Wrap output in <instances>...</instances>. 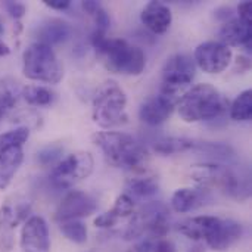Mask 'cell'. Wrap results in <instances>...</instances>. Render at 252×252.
I'll use <instances>...</instances> for the list:
<instances>
[{
	"label": "cell",
	"mask_w": 252,
	"mask_h": 252,
	"mask_svg": "<svg viewBox=\"0 0 252 252\" xmlns=\"http://www.w3.org/2000/svg\"><path fill=\"white\" fill-rule=\"evenodd\" d=\"M176 108L180 118L186 123L211 121L227 111L229 99L214 86L204 83L186 90Z\"/></svg>",
	"instance_id": "cell-3"
},
{
	"label": "cell",
	"mask_w": 252,
	"mask_h": 252,
	"mask_svg": "<svg viewBox=\"0 0 252 252\" xmlns=\"http://www.w3.org/2000/svg\"><path fill=\"white\" fill-rule=\"evenodd\" d=\"M233 52L226 44L208 40L196 46L193 53V62L207 74H220L232 62Z\"/></svg>",
	"instance_id": "cell-11"
},
{
	"label": "cell",
	"mask_w": 252,
	"mask_h": 252,
	"mask_svg": "<svg viewBox=\"0 0 252 252\" xmlns=\"http://www.w3.org/2000/svg\"><path fill=\"white\" fill-rule=\"evenodd\" d=\"M161 72L162 81L159 93L179 100L186 89L192 84L196 72V65L190 56L185 53H174L165 61Z\"/></svg>",
	"instance_id": "cell-8"
},
{
	"label": "cell",
	"mask_w": 252,
	"mask_h": 252,
	"mask_svg": "<svg viewBox=\"0 0 252 252\" xmlns=\"http://www.w3.org/2000/svg\"><path fill=\"white\" fill-rule=\"evenodd\" d=\"M154 252H177V248H176V245H174L171 241L159 239V241H157V244H155Z\"/></svg>",
	"instance_id": "cell-36"
},
{
	"label": "cell",
	"mask_w": 252,
	"mask_h": 252,
	"mask_svg": "<svg viewBox=\"0 0 252 252\" xmlns=\"http://www.w3.org/2000/svg\"><path fill=\"white\" fill-rule=\"evenodd\" d=\"M142 24L154 34H164L173 22L171 9L161 1H149L140 13Z\"/></svg>",
	"instance_id": "cell-17"
},
{
	"label": "cell",
	"mask_w": 252,
	"mask_h": 252,
	"mask_svg": "<svg viewBox=\"0 0 252 252\" xmlns=\"http://www.w3.org/2000/svg\"><path fill=\"white\" fill-rule=\"evenodd\" d=\"M22 161H24L22 148H10L0 154V190L9 188Z\"/></svg>",
	"instance_id": "cell-22"
},
{
	"label": "cell",
	"mask_w": 252,
	"mask_h": 252,
	"mask_svg": "<svg viewBox=\"0 0 252 252\" xmlns=\"http://www.w3.org/2000/svg\"><path fill=\"white\" fill-rule=\"evenodd\" d=\"M99 6H100V3H99V1H94V0H84V1H81L83 10H84L86 13H89L90 16L97 10Z\"/></svg>",
	"instance_id": "cell-39"
},
{
	"label": "cell",
	"mask_w": 252,
	"mask_h": 252,
	"mask_svg": "<svg viewBox=\"0 0 252 252\" xmlns=\"http://www.w3.org/2000/svg\"><path fill=\"white\" fill-rule=\"evenodd\" d=\"M21 96L27 103L32 106H49L55 100V93L43 86H27L22 87Z\"/></svg>",
	"instance_id": "cell-27"
},
{
	"label": "cell",
	"mask_w": 252,
	"mask_h": 252,
	"mask_svg": "<svg viewBox=\"0 0 252 252\" xmlns=\"http://www.w3.org/2000/svg\"><path fill=\"white\" fill-rule=\"evenodd\" d=\"M93 121L102 128H115L128 123L127 94L117 81H105L93 97Z\"/></svg>",
	"instance_id": "cell-5"
},
{
	"label": "cell",
	"mask_w": 252,
	"mask_h": 252,
	"mask_svg": "<svg viewBox=\"0 0 252 252\" xmlns=\"http://www.w3.org/2000/svg\"><path fill=\"white\" fill-rule=\"evenodd\" d=\"M211 201L210 190L202 188H180L171 196V208L179 214L190 213Z\"/></svg>",
	"instance_id": "cell-18"
},
{
	"label": "cell",
	"mask_w": 252,
	"mask_h": 252,
	"mask_svg": "<svg viewBox=\"0 0 252 252\" xmlns=\"http://www.w3.org/2000/svg\"><path fill=\"white\" fill-rule=\"evenodd\" d=\"M216 16H217L219 19H223L224 22L229 21V19H232V18H235V16H233V9H232L230 6H221V7H219V9L216 10Z\"/></svg>",
	"instance_id": "cell-38"
},
{
	"label": "cell",
	"mask_w": 252,
	"mask_h": 252,
	"mask_svg": "<svg viewBox=\"0 0 252 252\" xmlns=\"http://www.w3.org/2000/svg\"><path fill=\"white\" fill-rule=\"evenodd\" d=\"M190 177L199 188L207 190L219 189L236 201H245L251 195L250 180L227 165L216 162L195 164L190 168Z\"/></svg>",
	"instance_id": "cell-4"
},
{
	"label": "cell",
	"mask_w": 252,
	"mask_h": 252,
	"mask_svg": "<svg viewBox=\"0 0 252 252\" xmlns=\"http://www.w3.org/2000/svg\"><path fill=\"white\" fill-rule=\"evenodd\" d=\"M89 252H96V251H89Z\"/></svg>",
	"instance_id": "cell-43"
},
{
	"label": "cell",
	"mask_w": 252,
	"mask_h": 252,
	"mask_svg": "<svg viewBox=\"0 0 252 252\" xmlns=\"http://www.w3.org/2000/svg\"><path fill=\"white\" fill-rule=\"evenodd\" d=\"M3 32V25H1V21H0V34Z\"/></svg>",
	"instance_id": "cell-42"
},
{
	"label": "cell",
	"mask_w": 252,
	"mask_h": 252,
	"mask_svg": "<svg viewBox=\"0 0 252 252\" xmlns=\"http://www.w3.org/2000/svg\"><path fill=\"white\" fill-rule=\"evenodd\" d=\"M157 241L149 239V238H142L140 241H137L131 248H128L127 252H154Z\"/></svg>",
	"instance_id": "cell-33"
},
{
	"label": "cell",
	"mask_w": 252,
	"mask_h": 252,
	"mask_svg": "<svg viewBox=\"0 0 252 252\" xmlns=\"http://www.w3.org/2000/svg\"><path fill=\"white\" fill-rule=\"evenodd\" d=\"M10 52H12V49L0 38V58H1V56H7Z\"/></svg>",
	"instance_id": "cell-40"
},
{
	"label": "cell",
	"mask_w": 252,
	"mask_h": 252,
	"mask_svg": "<svg viewBox=\"0 0 252 252\" xmlns=\"http://www.w3.org/2000/svg\"><path fill=\"white\" fill-rule=\"evenodd\" d=\"M92 140L102 151L105 161L115 168H126L133 173L148 167L149 152L131 134L97 131L92 136Z\"/></svg>",
	"instance_id": "cell-1"
},
{
	"label": "cell",
	"mask_w": 252,
	"mask_h": 252,
	"mask_svg": "<svg viewBox=\"0 0 252 252\" xmlns=\"http://www.w3.org/2000/svg\"><path fill=\"white\" fill-rule=\"evenodd\" d=\"M127 190L137 198H152L159 192L158 176L148 168L133 171L127 179Z\"/></svg>",
	"instance_id": "cell-21"
},
{
	"label": "cell",
	"mask_w": 252,
	"mask_h": 252,
	"mask_svg": "<svg viewBox=\"0 0 252 252\" xmlns=\"http://www.w3.org/2000/svg\"><path fill=\"white\" fill-rule=\"evenodd\" d=\"M31 211L27 201H6L0 205V251L10 252L15 247V230L24 224Z\"/></svg>",
	"instance_id": "cell-10"
},
{
	"label": "cell",
	"mask_w": 252,
	"mask_h": 252,
	"mask_svg": "<svg viewBox=\"0 0 252 252\" xmlns=\"http://www.w3.org/2000/svg\"><path fill=\"white\" fill-rule=\"evenodd\" d=\"M170 211L162 202H151L142 207L131 216V220L124 230L126 241H137L143 236L159 241L170 232Z\"/></svg>",
	"instance_id": "cell-7"
},
{
	"label": "cell",
	"mask_w": 252,
	"mask_h": 252,
	"mask_svg": "<svg viewBox=\"0 0 252 252\" xmlns=\"http://www.w3.org/2000/svg\"><path fill=\"white\" fill-rule=\"evenodd\" d=\"M22 72L28 80L58 84L63 77V68L53 52L44 43L35 41L30 44L22 53Z\"/></svg>",
	"instance_id": "cell-6"
},
{
	"label": "cell",
	"mask_w": 252,
	"mask_h": 252,
	"mask_svg": "<svg viewBox=\"0 0 252 252\" xmlns=\"http://www.w3.org/2000/svg\"><path fill=\"white\" fill-rule=\"evenodd\" d=\"M195 149V140L188 137H164L154 143V151L159 155H174Z\"/></svg>",
	"instance_id": "cell-25"
},
{
	"label": "cell",
	"mask_w": 252,
	"mask_h": 252,
	"mask_svg": "<svg viewBox=\"0 0 252 252\" xmlns=\"http://www.w3.org/2000/svg\"><path fill=\"white\" fill-rule=\"evenodd\" d=\"M97 211V201L87 192L69 190L56 208L55 219L58 223L81 220Z\"/></svg>",
	"instance_id": "cell-12"
},
{
	"label": "cell",
	"mask_w": 252,
	"mask_h": 252,
	"mask_svg": "<svg viewBox=\"0 0 252 252\" xmlns=\"http://www.w3.org/2000/svg\"><path fill=\"white\" fill-rule=\"evenodd\" d=\"M244 236V227L239 221L232 219H220V223L205 241L207 247L213 251L224 252L235 247Z\"/></svg>",
	"instance_id": "cell-15"
},
{
	"label": "cell",
	"mask_w": 252,
	"mask_h": 252,
	"mask_svg": "<svg viewBox=\"0 0 252 252\" xmlns=\"http://www.w3.org/2000/svg\"><path fill=\"white\" fill-rule=\"evenodd\" d=\"M134 214V201L128 193H121L117 196L114 207L97 216L94 219V226L99 229H112L114 226H117L121 220L130 219Z\"/></svg>",
	"instance_id": "cell-20"
},
{
	"label": "cell",
	"mask_w": 252,
	"mask_h": 252,
	"mask_svg": "<svg viewBox=\"0 0 252 252\" xmlns=\"http://www.w3.org/2000/svg\"><path fill=\"white\" fill-rule=\"evenodd\" d=\"M188 252H207V247L202 242H196L193 247H190Z\"/></svg>",
	"instance_id": "cell-41"
},
{
	"label": "cell",
	"mask_w": 252,
	"mask_h": 252,
	"mask_svg": "<svg viewBox=\"0 0 252 252\" xmlns=\"http://www.w3.org/2000/svg\"><path fill=\"white\" fill-rule=\"evenodd\" d=\"M59 230L72 244L83 245L87 242V227L80 220H71V221L59 223Z\"/></svg>",
	"instance_id": "cell-28"
},
{
	"label": "cell",
	"mask_w": 252,
	"mask_h": 252,
	"mask_svg": "<svg viewBox=\"0 0 252 252\" xmlns=\"http://www.w3.org/2000/svg\"><path fill=\"white\" fill-rule=\"evenodd\" d=\"M90 43L103 59L105 68L111 72L139 75L146 66L143 50L124 38H109L105 32L94 30L90 35Z\"/></svg>",
	"instance_id": "cell-2"
},
{
	"label": "cell",
	"mask_w": 252,
	"mask_h": 252,
	"mask_svg": "<svg viewBox=\"0 0 252 252\" xmlns=\"http://www.w3.org/2000/svg\"><path fill=\"white\" fill-rule=\"evenodd\" d=\"M21 90L22 87L16 80L9 77L0 78V120L13 109L21 96Z\"/></svg>",
	"instance_id": "cell-24"
},
{
	"label": "cell",
	"mask_w": 252,
	"mask_h": 252,
	"mask_svg": "<svg viewBox=\"0 0 252 252\" xmlns=\"http://www.w3.org/2000/svg\"><path fill=\"white\" fill-rule=\"evenodd\" d=\"M19 247L22 252H50V233L46 220L40 216H30L22 224Z\"/></svg>",
	"instance_id": "cell-13"
},
{
	"label": "cell",
	"mask_w": 252,
	"mask_h": 252,
	"mask_svg": "<svg viewBox=\"0 0 252 252\" xmlns=\"http://www.w3.org/2000/svg\"><path fill=\"white\" fill-rule=\"evenodd\" d=\"M238 18H241V19H244V21H247V22H251L252 19V1H242V3H239V6H238Z\"/></svg>",
	"instance_id": "cell-34"
},
{
	"label": "cell",
	"mask_w": 252,
	"mask_h": 252,
	"mask_svg": "<svg viewBox=\"0 0 252 252\" xmlns=\"http://www.w3.org/2000/svg\"><path fill=\"white\" fill-rule=\"evenodd\" d=\"M71 31L72 30L68 22L58 18H52L41 24V27L38 28V41L52 47V44H58L68 40Z\"/></svg>",
	"instance_id": "cell-23"
},
{
	"label": "cell",
	"mask_w": 252,
	"mask_h": 252,
	"mask_svg": "<svg viewBox=\"0 0 252 252\" xmlns=\"http://www.w3.org/2000/svg\"><path fill=\"white\" fill-rule=\"evenodd\" d=\"M30 130L27 127H18L15 130H9L0 134V154L10 148H22V145L28 140Z\"/></svg>",
	"instance_id": "cell-29"
},
{
	"label": "cell",
	"mask_w": 252,
	"mask_h": 252,
	"mask_svg": "<svg viewBox=\"0 0 252 252\" xmlns=\"http://www.w3.org/2000/svg\"><path fill=\"white\" fill-rule=\"evenodd\" d=\"M220 43L226 44L227 47H238L244 46L248 50H251L252 40V25L251 22H247L238 16L223 22L220 31H219Z\"/></svg>",
	"instance_id": "cell-16"
},
{
	"label": "cell",
	"mask_w": 252,
	"mask_h": 252,
	"mask_svg": "<svg viewBox=\"0 0 252 252\" xmlns=\"http://www.w3.org/2000/svg\"><path fill=\"white\" fill-rule=\"evenodd\" d=\"M43 3L53 10H65L71 6V0H44Z\"/></svg>",
	"instance_id": "cell-37"
},
{
	"label": "cell",
	"mask_w": 252,
	"mask_h": 252,
	"mask_svg": "<svg viewBox=\"0 0 252 252\" xmlns=\"http://www.w3.org/2000/svg\"><path fill=\"white\" fill-rule=\"evenodd\" d=\"M230 118L233 121H250L252 118V92L251 89L244 90L229 105Z\"/></svg>",
	"instance_id": "cell-26"
},
{
	"label": "cell",
	"mask_w": 252,
	"mask_h": 252,
	"mask_svg": "<svg viewBox=\"0 0 252 252\" xmlns=\"http://www.w3.org/2000/svg\"><path fill=\"white\" fill-rule=\"evenodd\" d=\"M4 9L15 19H21L27 13V6L21 1H4Z\"/></svg>",
	"instance_id": "cell-32"
},
{
	"label": "cell",
	"mask_w": 252,
	"mask_h": 252,
	"mask_svg": "<svg viewBox=\"0 0 252 252\" xmlns=\"http://www.w3.org/2000/svg\"><path fill=\"white\" fill-rule=\"evenodd\" d=\"M177 99L170 97L164 93L154 94L143 100L139 108V118L148 126H159L165 123L177 106Z\"/></svg>",
	"instance_id": "cell-14"
},
{
	"label": "cell",
	"mask_w": 252,
	"mask_h": 252,
	"mask_svg": "<svg viewBox=\"0 0 252 252\" xmlns=\"http://www.w3.org/2000/svg\"><path fill=\"white\" fill-rule=\"evenodd\" d=\"M94 168V159L87 151H77L59 159L50 171V183L58 189H71L87 179Z\"/></svg>",
	"instance_id": "cell-9"
},
{
	"label": "cell",
	"mask_w": 252,
	"mask_h": 252,
	"mask_svg": "<svg viewBox=\"0 0 252 252\" xmlns=\"http://www.w3.org/2000/svg\"><path fill=\"white\" fill-rule=\"evenodd\" d=\"M220 223V217L214 216H198L192 219H186L177 224V232L195 242H205L210 235L214 232L217 224Z\"/></svg>",
	"instance_id": "cell-19"
},
{
	"label": "cell",
	"mask_w": 252,
	"mask_h": 252,
	"mask_svg": "<svg viewBox=\"0 0 252 252\" xmlns=\"http://www.w3.org/2000/svg\"><path fill=\"white\" fill-rule=\"evenodd\" d=\"M92 16L94 18V24H96V28H94V30H97V31L106 34V31H108L109 27H111V18H109L108 12L105 10V7L100 4V6L97 7V10H96Z\"/></svg>",
	"instance_id": "cell-31"
},
{
	"label": "cell",
	"mask_w": 252,
	"mask_h": 252,
	"mask_svg": "<svg viewBox=\"0 0 252 252\" xmlns=\"http://www.w3.org/2000/svg\"><path fill=\"white\" fill-rule=\"evenodd\" d=\"M62 152H63V148L61 145L58 143L47 145L37 152V162L41 165H53L59 161Z\"/></svg>",
	"instance_id": "cell-30"
},
{
	"label": "cell",
	"mask_w": 252,
	"mask_h": 252,
	"mask_svg": "<svg viewBox=\"0 0 252 252\" xmlns=\"http://www.w3.org/2000/svg\"><path fill=\"white\" fill-rule=\"evenodd\" d=\"M250 68H251V61H250V58H247V56H244V55L236 56V61H235V72L244 74V72H247Z\"/></svg>",
	"instance_id": "cell-35"
}]
</instances>
